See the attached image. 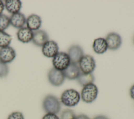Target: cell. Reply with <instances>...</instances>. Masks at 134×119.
Returning a JSON list of instances; mask_svg holds the SVG:
<instances>
[{
  "label": "cell",
  "instance_id": "cell-12",
  "mask_svg": "<svg viewBox=\"0 0 134 119\" xmlns=\"http://www.w3.org/2000/svg\"><path fill=\"white\" fill-rule=\"evenodd\" d=\"M65 78L69 80L77 79L81 71L77 63L71 62L70 65L63 71Z\"/></svg>",
  "mask_w": 134,
  "mask_h": 119
},
{
  "label": "cell",
  "instance_id": "cell-2",
  "mask_svg": "<svg viewBox=\"0 0 134 119\" xmlns=\"http://www.w3.org/2000/svg\"><path fill=\"white\" fill-rule=\"evenodd\" d=\"M42 107L47 113H58L61 110V102L55 96L49 94L46 95L42 101Z\"/></svg>",
  "mask_w": 134,
  "mask_h": 119
},
{
  "label": "cell",
  "instance_id": "cell-3",
  "mask_svg": "<svg viewBox=\"0 0 134 119\" xmlns=\"http://www.w3.org/2000/svg\"><path fill=\"white\" fill-rule=\"evenodd\" d=\"M98 94L97 86L94 83H91L83 86L80 96L81 99L86 103H91L97 98Z\"/></svg>",
  "mask_w": 134,
  "mask_h": 119
},
{
  "label": "cell",
  "instance_id": "cell-28",
  "mask_svg": "<svg viewBox=\"0 0 134 119\" xmlns=\"http://www.w3.org/2000/svg\"><path fill=\"white\" fill-rule=\"evenodd\" d=\"M4 7H5V5H4V3L2 1H0V15L2 14L3 11L4 9Z\"/></svg>",
  "mask_w": 134,
  "mask_h": 119
},
{
  "label": "cell",
  "instance_id": "cell-7",
  "mask_svg": "<svg viewBox=\"0 0 134 119\" xmlns=\"http://www.w3.org/2000/svg\"><path fill=\"white\" fill-rule=\"evenodd\" d=\"M108 46V49L111 50L118 49L122 44V39L119 34L111 32L108 33L105 38Z\"/></svg>",
  "mask_w": 134,
  "mask_h": 119
},
{
  "label": "cell",
  "instance_id": "cell-26",
  "mask_svg": "<svg viewBox=\"0 0 134 119\" xmlns=\"http://www.w3.org/2000/svg\"><path fill=\"white\" fill-rule=\"evenodd\" d=\"M75 119H90L88 116L85 114H79L76 116Z\"/></svg>",
  "mask_w": 134,
  "mask_h": 119
},
{
  "label": "cell",
  "instance_id": "cell-14",
  "mask_svg": "<svg viewBox=\"0 0 134 119\" xmlns=\"http://www.w3.org/2000/svg\"><path fill=\"white\" fill-rule=\"evenodd\" d=\"M27 27L30 30H37L41 26L42 20L40 17L36 14L30 15L26 19Z\"/></svg>",
  "mask_w": 134,
  "mask_h": 119
},
{
  "label": "cell",
  "instance_id": "cell-23",
  "mask_svg": "<svg viewBox=\"0 0 134 119\" xmlns=\"http://www.w3.org/2000/svg\"><path fill=\"white\" fill-rule=\"evenodd\" d=\"M7 119H24V116L21 112L16 111L10 113L8 115Z\"/></svg>",
  "mask_w": 134,
  "mask_h": 119
},
{
  "label": "cell",
  "instance_id": "cell-24",
  "mask_svg": "<svg viewBox=\"0 0 134 119\" xmlns=\"http://www.w3.org/2000/svg\"><path fill=\"white\" fill-rule=\"evenodd\" d=\"M42 119H60L56 114L46 113L42 118Z\"/></svg>",
  "mask_w": 134,
  "mask_h": 119
},
{
  "label": "cell",
  "instance_id": "cell-17",
  "mask_svg": "<svg viewBox=\"0 0 134 119\" xmlns=\"http://www.w3.org/2000/svg\"><path fill=\"white\" fill-rule=\"evenodd\" d=\"M21 2L19 0H6L5 1V7L7 10L12 14L19 13L21 8Z\"/></svg>",
  "mask_w": 134,
  "mask_h": 119
},
{
  "label": "cell",
  "instance_id": "cell-18",
  "mask_svg": "<svg viewBox=\"0 0 134 119\" xmlns=\"http://www.w3.org/2000/svg\"><path fill=\"white\" fill-rule=\"evenodd\" d=\"M94 80L95 78L93 73H83L81 72L77 78L78 83L82 86L93 83Z\"/></svg>",
  "mask_w": 134,
  "mask_h": 119
},
{
  "label": "cell",
  "instance_id": "cell-16",
  "mask_svg": "<svg viewBox=\"0 0 134 119\" xmlns=\"http://www.w3.org/2000/svg\"><path fill=\"white\" fill-rule=\"evenodd\" d=\"M94 51L97 54H103L108 49V46L105 38H98L95 39L92 45Z\"/></svg>",
  "mask_w": 134,
  "mask_h": 119
},
{
  "label": "cell",
  "instance_id": "cell-22",
  "mask_svg": "<svg viewBox=\"0 0 134 119\" xmlns=\"http://www.w3.org/2000/svg\"><path fill=\"white\" fill-rule=\"evenodd\" d=\"M9 73V68L7 64L0 61V78L6 77Z\"/></svg>",
  "mask_w": 134,
  "mask_h": 119
},
{
  "label": "cell",
  "instance_id": "cell-11",
  "mask_svg": "<svg viewBox=\"0 0 134 119\" xmlns=\"http://www.w3.org/2000/svg\"><path fill=\"white\" fill-rule=\"evenodd\" d=\"M48 40L49 36L46 31L38 29L33 32V38L32 41L36 46L42 47V46Z\"/></svg>",
  "mask_w": 134,
  "mask_h": 119
},
{
  "label": "cell",
  "instance_id": "cell-27",
  "mask_svg": "<svg viewBox=\"0 0 134 119\" xmlns=\"http://www.w3.org/2000/svg\"><path fill=\"white\" fill-rule=\"evenodd\" d=\"M93 119H109V118L108 117H107L106 116H105V115H97V116H95Z\"/></svg>",
  "mask_w": 134,
  "mask_h": 119
},
{
  "label": "cell",
  "instance_id": "cell-19",
  "mask_svg": "<svg viewBox=\"0 0 134 119\" xmlns=\"http://www.w3.org/2000/svg\"><path fill=\"white\" fill-rule=\"evenodd\" d=\"M12 38V36L4 31H0V47L3 48L9 46Z\"/></svg>",
  "mask_w": 134,
  "mask_h": 119
},
{
  "label": "cell",
  "instance_id": "cell-5",
  "mask_svg": "<svg viewBox=\"0 0 134 119\" xmlns=\"http://www.w3.org/2000/svg\"><path fill=\"white\" fill-rule=\"evenodd\" d=\"M81 72L92 73L96 67V62L93 56L89 55H84L77 63Z\"/></svg>",
  "mask_w": 134,
  "mask_h": 119
},
{
  "label": "cell",
  "instance_id": "cell-9",
  "mask_svg": "<svg viewBox=\"0 0 134 119\" xmlns=\"http://www.w3.org/2000/svg\"><path fill=\"white\" fill-rule=\"evenodd\" d=\"M67 53L71 60V62L78 63L80 59L84 55L82 48L79 45H73L70 47Z\"/></svg>",
  "mask_w": 134,
  "mask_h": 119
},
{
  "label": "cell",
  "instance_id": "cell-6",
  "mask_svg": "<svg viewBox=\"0 0 134 119\" xmlns=\"http://www.w3.org/2000/svg\"><path fill=\"white\" fill-rule=\"evenodd\" d=\"M48 79L51 85L54 86H59L63 83L65 78L63 71L52 68L48 72Z\"/></svg>",
  "mask_w": 134,
  "mask_h": 119
},
{
  "label": "cell",
  "instance_id": "cell-8",
  "mask_svg": "<svg viewBox=\"0 0 134 119\" xmlns=\"http://www.w3.org/2000/svg\"><path fill=\"white\" fill-rule=\"evenodd\" d=\"M58 52V45L54 40H49L42 47L43 55L48 58H53Z\"/></svg>",
  "mask_w": 134,
  "mask_h": 119
},
{
  "label": "cell",
  "instance_id": "cell-4",
  "mask_svg": "<svg viewBox=\"0 0 134 119\" xmlns=\"http://www.w3.org/2000/svg\"><path fill=\"white\" fill-rule=\"evenodd\" d=\"M71 63V60L66 52H58L52 59L53 68L60 71H64Z\"/></svg>",
  "mask_w": 134,
  "mask_h": 119
},
{
  "label": "cell",
  "instance_id": "cell-20",
  "mask_svg": "<svg viewBox=\"0 0 134 119\" xmlns=\"http://www.w3.org/2000/svg\"><path fill=\"white\" fill-rule=\"evenodd\" d=\"M10 25V19L7 15H0V31H4L7 29Z\"/></svg>",
  "mask_w": 134,
  "mask_h": 119
},
{
  "label": "cell",
  "instance_id": "cell-25",
  "mask_svg": "<svg viewBox=\"0 0 134 119\" xmlns=\"http://www.w3.org/2000/svg\"><path fill=\"white\" fill-rule=\"evenodd\" d=\"M129 94L131 98L134 100V84L130 88Z\"/></svg>",
  "mask_w": 134,
  "mask_h": 119
},
{
  "label": "cell",
  "instance_id": "cell-15",
  "mask_svg": "<svg viewBox=\"0 0 134 119\" xmlns=\"http://www.w3.org/2000/svg\"><path fill=\"white\" fill-rule=\"evenodd\" d=\"M10 24L16 28H21L26 23L25 16L21 13L19 12L16 14H12L9 17Z\"/></svg>",
  "mask_w": 134,
  "mask_h": 119
},
{
  "label": "cell",
  "instance_id": "cell-10",
  "mask_svg": "<svg viewBox=\"0 0 134 119\" xmlns=\"http://www.w3.org/2000/svg\"><path fill=\"white\" fill-rule=\"evenodd\" d=\"M16 56L15 50L10 46L0 49V61L5 63H10L15 58Z\"/></svg>",
  "mask_w": 134,
  "mask_h": 119
},
{
  "label": "cell",
  "instance_id": "cell-21",
  "mask_svg": "<svg viewBox=\"0 0 134 119\" xmlns=\"http://www.w3.org/2000/svg\"><path fill=\"white\" fill-rule=\"evenodd\" d=\"M76 116L72 110L65 109L61 112L60 119H75Z\"/></svg>",
  "mask_w": 134,
  "mask_h": 119
},
{
  "label": "cell",
  "instance_id": "cell-1",
  "mask_svg": "<svg viewBox=\"0 0 134 119\" xmlns=\"http://www.w3.org/2000/svg\"><path fill=\"white\" fill-rule=\"evenodd\" d=\"M80 100V94L77 91L73 89H69L64 91L60 98L61 102L67 107L76 106Z\"/></svg>",
  "mask_w": 134,
  "mask_h": 119
},
{
  "label": "cell",
  "instance_id": "cell-29",
  "mask_svg": "<svg viewBox=\"0 0 134 119\" xmlns=\"http://www.w3.org/2000/svg\"><path fill=\"white\" fill-rule=\"evenodd\" d=\"M133 43H134V37H133Z\"/></svg>",
  "mask_w": 134,
  "mask_h": 119
},
{
  "label": "cell",
  "instance_id": "cell-13",
  "mask_svg": "<svg viewBox=\"0 0 134 119\" xmlns=\"http://www.w3.org/2000/svg\"><path fill=\"white\" fill-rule=\"evenodd\" d=\"M17 37L18 40L23 43H28L32 41L33 31L27 27H23L19 29L17 33Z\"/></svg>",
  "mask_w": 134,
  "mask_h": 119
}]
</instances>
